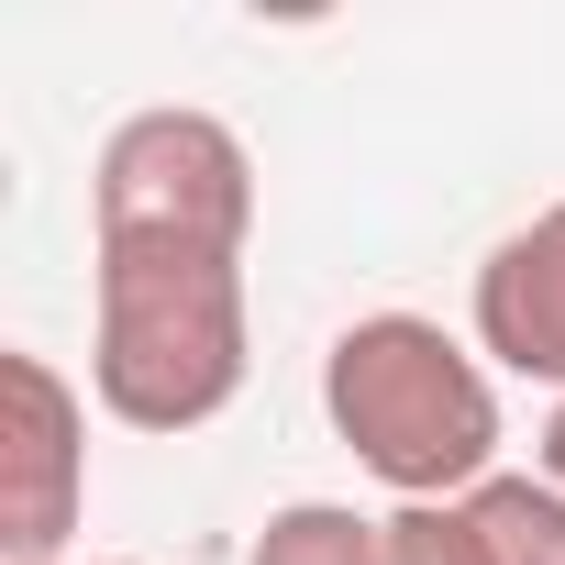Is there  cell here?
<instances>
[{"mask_svg":"<svg viewBox=\"0 0 565 565\" xmlns=\"http://www.w3.org/2000/svg\"><path fill=\"white\" fill-rule=\"evenodd\" d=\"M322 411L333 444L411 499H466L499 477V377L477 344H455L422 311H366L322 355Z\"/></svg>","mask_w":565,"mask_h":565,"instance_id":"cell-1","label":"cell"},{"mask_svg":"<svg viewBox=\"0 0 565 565\" xmlns=\"http://www.w3.org/2000/svg\"><path fill=\"white\" fill-rule=\"evenodd\" d=\"M255 333H244V255H178V244H100V344L89 388L134 433H200L244 399Z\"/></svg>","mask_w":565,"mask_h":565,"instance_id":"cell-2","label":"cell"},{"mask_svg":"<svg viewBox=\"0 0 565 565\" xmlns=\"http://www.w3.org/2000/svg\"><path fill=\"white\" fill-rule=\"evenodd\" d=\"M100 244H178V255H244L255 233V156L222 111H134L100 145Z\"/></svg>","mask_w":565,"mask_h":565,"instance_id":"cell-3","label":"cell"},{"mask_svg":"<svg viewBox=\"0 0 565 565\" xmlns=\"http://www.w3.org/2000/svg\"><path fill=\"white\" fill-rule=\"evenodd\" d=\"M0 399H12V488H0V554L56 565L78 510H89V411L45 355H0Z\"/></svg>","mask_w":565,"mask_h":565,"instance_id":"cell-4","label":"cell"},{"mask_svg":"<svg viewBox=\"0 0 565 565\" xmlns=\"http://www.w3.org/2000/svg\"><path fill=\"white\" fill-rule=\"evenodd\" d=\"M477 355L565 399V200H543L521 233L477 266Z\"/></svg>","mask_w":565,"mask_h":565,"instance_id":"cell-5","label":"cell"},{"mask_svg":"<svg viewBox=\"0 0 565 565\" xmlns=\"http://www.w3.org/2000/svg\"><path fill=\"white\" fill-rule=\"evenodd\" d=\"M388 565H565V488L488 477L466 499L388 510Z\"/></svg>","mask_w":565,"mask_h":565,"instance_id":"cell-6","label":"cell"},{"mask_svg":"<svg viewBox=\"0 0 565 565\" xmlns=\"http://www.w3.org/2000/svg\"><path fill=\"white\" fill-rule=\"evenodd\" d=\"M244 565H388V521H366L344 499H289V510H266Z\"/></svg>","mask_w":565,"mask_h":565,"instance_id":"cell-7","label":"cell"},{"mask_svg":"<svg viewBox=\"0 0 565 565\" xmlns=\"http://www.w3.org/2000/svg\"><path fill=\"white\" fill-rule=\"evenodd\" d=\"M532 455H543V488H565V399H554V422H543V444H532Z\"/></svg>","mask_w":565,"mask_h":565,"instance_id":"cell-8","label":"cell"}]
</instances>
